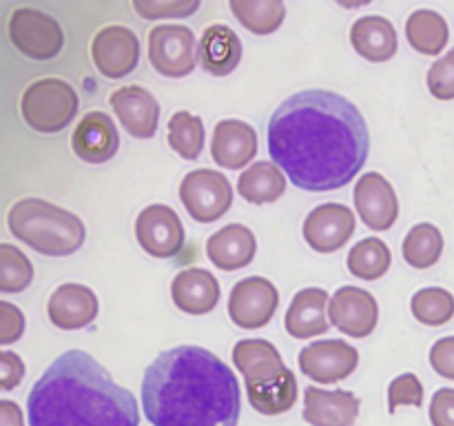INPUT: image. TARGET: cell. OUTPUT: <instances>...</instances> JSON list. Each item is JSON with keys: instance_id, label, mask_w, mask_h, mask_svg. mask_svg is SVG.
<instances>
[{"instance_id": "cell-18", "label": "cell", "mask_w": 454, "mask_h": 426, "mask_svg": "<svg viewBox=\"0 0 454 426\" xmlns=\"http://www.w3.org/2000/svg\"><path fill=\"white\" fill-rule=\"evenodd\" d=\"M98 297L84 284H60L47 302V315L53 327L62 331H78L98 318Z\"/></svg>"}, {"instance_id": "cell-32", "label": "cell", "mask_w": 454, "mask_h": 426, "mask_svg": "<svg viewBox=\"0 0 454 426\" xmlns=\"http://www.w3.org/2000/svg\"><path fill=\"white\" fill-rule=\"evenodd\" d=\"M443 235L430 222H419L406 233L402 244V256L412 269H430L442 260Z\"/></svg>"}, {"instance_id": "cell-20", "label": "cell", "mask_w": 454, "mask_h": 426, "mask_svg": "<svg viewBox=\"0 0 454 426\" xmlns=\"http://www.w3.org/2000/svg\"><path fill=\"white\" fill-rule=\"evenodd\" d=\"M257 155V133L244 120H220L213 129L211 158L222 169H244Z\"/></svg>"}, {"instance_id": "cell-21", "label": "cell", "mask_w": 454, "mask_h": 426, "mask_svg": "<svg viewBox=\"0 0 454 426\" xmlns=\"http://www.w3.org/2000/svg\"><path fill=\"white\" fill-rule=\"evenodd\" d=\"M328 296L324 288L309 287L295 293L291 300V306L284 318V327L291 337L297 340H309V337L324 335L331 328V320H328Z\"/></svg>"}, {"instance_id": "cell-38", "label": "cell", "mask_w": 454, "mask_h": 426, "mask_svg": "<svg viewBox=\"0 0 454 426\" xmlns=\"http://www.w3.org/2000/svg\"><path fill=\"white\" fill-rule=\"evenodd\" d=\"M428 89L437 100H454V47L428 69Z\"/></svg>"}, {"instance_id": "cell-19", "label": "cell", "mask_w": 454, "mask_h": 426, "mask_svg": "<svg viewBox=\"0 0 454 426\" xmlns=\"http://www.w3.org/2000/svg\"><path fill=\"white\" fill-rule=\"evenodd\" d=\"M362 399L353 390L304 389V420L310 426H355Z\"/></svg>"}, {"instance_id": "cell-3", "label": "cell", "mask_w": 454, "mask_h": 426, "mask_svg": "<svg viewBox=\"0 0 454 426\" xmlns=\"http://www.w3.org/2000/svg\"><path fill=\"white\" fill-rule=\"evenodd\" d=\"M29 426H140L131 390L84 351L58 355L27 395Z\"/></svg>"}, {"instance_id": "cell-37", "label": "cell", "mask_w": 454, "mask_h": 426, "mask_svg": "<svg viewBox=\"0 0 454 426\" xmlns=\"http://www.w3.org/2000/svg\"><path fill=\"white\" fill-rule=\"evenodd\" d=\"M424 404V384L415 373H403L395 377L388 386V411L395 413L399 406H421Z\"/></svg>"}, {"instance_id": "cell-42", "label": "cell", "mask_w": 454, "mask_h": 426, "mask_svg": "<svg viewBox=\"0 0 454 426\" xmlns=\"http://www.w3.org/2000/svg\"><path fill=\"white\" fill-rule=\"evenodd\" d=\"M22 377H25V362L12 351H3L0 353V386L3 390L16 389Z\"/></svg>"}, {"instance_id": "cell-39", "label": "cell", "mask_w": 454, "mask_h": 426, "mask_svg": "<svg viewBox=\"0 0 454 426\" xmlns=\"http://www.w3.org/2000/svg\"><path fill=\"white\" fill-rule=\"evenodd\" d=\"M25 333V315L12 302H0V344H12Z\"/></svg>"}, {"instance_id": "cell-23", "label": "cell", "mask_w": 454, "mask_h": 426, "mask_svg": "<svg viewBox=\"0 0 454 426\" xmlns=\"http://www.w3.org/2000/svg\"><path fill=\"white\" fill-rule=\"evenodd\" d=\"M257 253L255 233L247 225L222 226L207 240V256L222 271H239L253 262Z\"/></svg>"}, {"instance_id": "cell-6", "label": "cell", "mask_w": 454, "mask_h": 426, "mask_svg": "<svg viewBox=\"0 0 454 426\" xmlns=\"http://www.w3.org/2000/svg\"><path fill=\"white\" fill-rule=\"evenodd\" d=\"M7 38L20 56L35 62H47L60 56L65 47L62 27L51 13L35 7H16L7 18Z\"/></svg>"}, {"instance_id": "cell-15", "label": "cell", "mask_w": 454, "mask_h": 426, "mask_svg": "<svg viewBox=\"0 0 454 426\" xmlns=\"http://www.w3.org/2000/svg\"><path fill=\"white\" fill-rule=\"evenodd\" d=\"M109 105L114 114L118 115L120 124L133 138L149 140V138L155 136L162 109H160V102L155 100L149 89L140 87V84L118 87L111 91Z\"/></svg>"}, {"instance_id": "cell-43", "label": "cell", "mask_w": 454, "mask_h": 426, "mask_svg": "<svg viewBox=\"0 0 454 426\" xmlns=\"http://www.w3.org/2000/svg\"><path fill=\"white\" fill-rule=\"evenodd\" d=\"M0 426H25L20 406L12 399H0Z\"/></svg>"}, {"instance_id": "cell-28", "label": "cell", "mask_w": 454, "mask_h": 426, "mask_svg": "<svg viewBox=\"0 0 454 426\" xmlns=\"http://www.w3.org/2000/svg\"><path fill=\"white\" fill-rule=\"evenodd\" d=\"M406 38L415 51L424 56H437L450 40V27L442 13L433 9H417L406 22Z\"/></svg>"}, {"instance_id": "cell-17", "label": "cell", "mask_w": 454, "mask_h": 426, "mask_svg": "<svg viewBox=\"0 0 454 426\" xmlns=\"http://www.w3.org/2000/svg\"><path fill=\"white\" fill-rule=\"evenodd\" d=\"M71 149L82 162L105 164L120 149V133L105 111H89L71 133Z\"/></svg>"}, {"instance_id": "cell-12", "label": "cell", "mask_w": 454, "mask_h": 426, "mask_svg": "<svg viewBox=\"0 0 454 426\" xmlns=\"http://www.w3.org/2000/svg\"><path fill=\"white\" fill-rule=\"evenodd\" d=\"M359 367V351L346 340H317L300 353V368L306 377L319 384L346 380Z\"/></svg>"}, {"instance_id": "cell-7", "label": "cell", "mask_w": 454, "mask_h": 426, "mask_svg": "<svg viewBox=\"0 0 454 426\" xmlns=\"http://www.w3.org/2000/svg\"><path fill=\"white\" fill-rule=\"evenodd\" d=\"M149 62L164 78H186L200 62V43L186 25H158L149 31Z\"/></svg>"}, {"instance_id": "cell-8", "label": "cell", "mask_w": 454, "mask_h": 426, "mask_svg": "<svg viewBox=\"0 0 454 426\" xmlns=\"http://www.w3.org/2000/svg\"><path fill=\"white\" fill-rule=\"evenodd\" d=\"M180 200L186 213L200 225L220 220L233 204L231 180L213 169H195L180 182Z\"/></svg>"}, {"instance_id": "cell-2", "label": "cell", "mask_w": 454, "mask_h": 426, "mask_svg": "<svg viewBox=\"0 0 454 426\" xmlns=\"http://www.w3.org/2000/svg\"><path fill=\"white\" fill-rule=\"evenodd\" d=\"M142 411L151 426H238L242 390L224 359L202 346L182 344L146 367Z\"/></svg>"}, {"instance_id": "cell-1", "label": "cell", "mask_w": 454, "mask_h": 426, "mask_svg": "<svg viewBox=\"0 0 454 426\" xmlns=\"http://www.w3.org/2000/svg\"><path fill=\"white\" fill-rule=\"evenodd\" d=\"M270 160L304 191L341 189L364 169L371 133L362 111L341 93L306 89L288 96L266 127Z\"/></svg>"}, {"instance_id": "cell-11", "label": "cell", "mask_w": 454, "mask_h": 426, "mask_svg": "<svg viewBox=\"0 0 454 426\" xmlns=\"http://www.w3.org/2000/svg\"><path fill=\"white\" fill-rule=\"evenodd\" d=\"M279 306V291L262 275L244 278L231 288L229 315L239 328H262L273 320Z\"/></svg>"}, {"instance_id": "cell-40", "label": "cell", "mask_w": 454, "mask_h": 426, "mask_svg": "<svg viewBox=\"0 0 454 426\" xmlns=\"http://www.w3.org/2000/svg\"><path fill=\"white\" fill-rule=\"evenodd\" d=\"M430 364L434 373L448 380H454V335L439 337L430 349Z\"/></svg>"}, {"instance_id": "cell-4", "label": "cell", "mask_w": 454, "mask_h": 426, "mask_svg": "<svg viewBox=\"0 0 454 426\" xmlns=\"http://www.w3.org/2000/svg\"><path fill=\"white\" fill-rule=\"evenodd\" d=\"M7 226L13 238L49 257L74 256L87 240L84 222L75 213L43 198L13 202L7 213Z\"/></svg>"}, {"instance_id": "cell-35", "label": "cell", "mask_w": 454, "mask_h": 426, "mask_svg": "<svg viewBox=\"0 0 454 426\" xmlns=\"http://www.w3.org/2000/svg\"><path fill=\"white\" fill-rule=\"evenodd\" d=\"M34 282V264L13 244H0V291L20 293Z\"/></svg>"}, {"instance_id": "cell-16", "label": "cell", "mask_w": 454, "mask_h": 426, "mask_svg": "<svg viewBox=\"0 0 454 426\" xmlns=\"http://www.w3.org/2000/svg\"><path fill=\"white\" fill-rule=\"evenodd\" d=\"M355 209L364 225L372 231H388L399 217V198L395 186L381 173L371 171L355 185Z\"/></svg>"}, {"instance_id": "cell-36", "label": "cell", "mask_w": 454, "mask_h": 426, "mask_svg": "<svg viewBox=\"0 0 454 426\" xmlns=\"http://www.w3.org/2000/svg\"><path fill=\"white\" fill-rule=\"evenodd\" d=\"M200 0H133V12L146 20L160 18H189L200 9Z\"/></svg>"}, {"instance_id": "cell-26", "label": "cell", "mask_w": 454, "mask_h": 426, "mask_svg": "<svg viewBox=\"0 0 454 426\" xmlns=\"http://www.w3.org/2000/svg\"><path fill=\"white\" fill-rule=\"evenodd\" d=\"M242 60V40L231 27L211 25L200 38V62L211 75H229Z\"/></svg>"}, {"instance_id": "cell-5", "label": "cell", "mask_w": 454, "mask_h": 426, "mask_svg": "<svg viewBox=\"0 0 454 426\" xmlns=\"http://www.w3.org/2000/svg\"><path fill=\"white\" fill-rule=\"evenodd\" d=\"M80 98L67 80L40 78L25 89L20 98V115L35 133H60L75 118Z\"/></svg>"}, {"instance_id": "cell-13", "label": "cell", "mask_w": 454, "mask_h": 426, "mask_svg": "<svg viewBox=\"0 0 454 426\" xmlns=\"http://www.w3.org/2000/svg\"><path fill=\"white\" fill-rule=\"evenodd\" d=\"M357 229L353 209L340 202H326L315 207L306 216L301 233L309 247L317 253H335L344 248Z\"/></svg>"}, {"instance_id": "cell-30", "label": "cell", "mask_w": 454, "mask_h": 426, "mask_svg": "<svg viewBox=\"0 0 454 426\" xmlns=\"http://www.w3.org/2000/svg\"><path fill=\"white\" fill-rule=\"evenodd\" d=\"M239 25L255 36H269L282 27L286 7L279 0H229Z\"/></svg>"}, {"instance_id": "cell-25", "label": "cell", "mask_w": 454, "mask_h": 426, "mask_svg": "<svg viewBox=\"0 0 454 426\" xmlns=\"http://www.w3.org/2000/svg\"><path fill=\"white\" fill-rule=\"evenodd\" d=\"M350 44L364 60L386 62L399 49L397 29L384 16H364L350 27Z\"/></svg>"}, {"instance_id": "cell-22", "label": "cell", "mask_w": 454, "mask_h": 426, "mask_svg": "<svg viewBox=\"0 0 454 426\" xmlns=\"http://www.w3.org/2000/svg\"><path fill=\"white\" fill-rule=\"evenodd\" d=\"M222 296L215 275L200 266L180 271L171 282L173 304L189 315H207L217 306Z\"/></svg>"}, {"instance_id": "cell-33", "label": "cell", "mask_w": 454, "mask_h": 426, "mask_svg": "<svg viewBox=\"0 0 454 426\" xmlns=\"http://www.w3.org/2000/svg\"><path fill=\"white\" fill-rule=\"evenodd\" d=\"M204 122L191 111H177L168 120L167 142L182 160H198L204 149Z\"/></svg>"}, {"instance_id": "cell-29", "label": "cell", "mask_w": 454, "mask_h": 426, "mask_svg": "<svg viewBox=\"0 0 454 426\" xmlns=\"http://www.w3.org/2000/svg\"><path fill=\"white\" fill-rule=\"evenodd\" d=\"M248 402L255 408L260 415H282V413L291 411L297 402V395H300V389H297V377L291 368L282 373L275 380L266 382V384L257 386H247Z\"/></svg>"}, {"instance_id": "cell-9", "label": "cell", "mask_w": 454, "mask_h": 426, "mask_svg": "<svg viewBox=\"0 0 454 426\" xmlns=\"http://www.w3.org/2000/svg\"><path fill=\"white\" fill-rule=\"evenodd\" d=\"M136 238L149 256L168 260L184 247V225L168 204H149L136 217Z\"/></svg>"}, {"instance_id": "cell-27", "label": "cell", "mask_w": 454, "mask_h": 426, "mask_svg": "<svg viewBox=\"0 0 454 426\" xmlns=\"http://www.w3.org/2000/svg\"><path fill=\"white\" fill-rule=\"evenodd\" d=\"M286 191V176L273 160L253 162L238 180V193L251 204L278 202Z\"/></svg>"}, {"instance_id": "cell-31", "label": "cell", "mask_w": 454, "mask_h": 426, "mask_svg": "<svg viewBox=\"0 0 454 426\" xmlns=\"http://www.w3.org/2000/svg\"><path fill=\"white\" fill-rule=\"evenodd\" d=\"M346 266L355 278L372 282V280H380L388 273L390 266H393V253L384 240L364 238L348 251Z\"/></svg>"}, {"instance_id": "cell-41", "label": "cell", "mask_w": 454, "mask_h": 426, "mask_svg": "<svg viewBox=\"0 0 454 426\" xmlns=\"http://www.w3.org/2000/svg\"><path fill=\"white\" fill-rule=\"evenodd\" d=\"M430 422L433 426H454V389L434 390L430 399Z\"/></svg>"}, {"instance_id": "cell-14", "label": "cell", "mask_w": 454, "mask_h": 426, "mask_svg": "<svg viewBox=\"0 0 454 426\" xmlns=\"http://www.w3.org/2000/svg\"><path fill=\"white\" fill-rule=\"evenodd\" d=\"M328 320L348 337H368L380 322V304L366 288L341 287L328 302Z\"/></svg>"}, {"instance_id": "cell-34", "label": "cell", "mask_w": 454, "mask_h": 426, "mask_svg": "<svg viewBox=\"0 0 454 426\" xmlns=\"http://www.w3.org/2000/svg\"><path fill=\"white\" fill-rule=\"evenodd\" d=\"M411 311L426 327H443L454 318V296L442 287L419 288L412 296Z\"/></svg>"}, {"instance_id": "cell-10", "label": "cell", "mask_w": 454, "mask_h": 426, "mask_svg": "<svg viewBox=\"0 0 454 426\" xmlns=\"http://www.w3.org/2000/svg\"><path fill=\"white\" fill-rule=\"evenodd\" d=\"M91 60L105 78L118 80L133 74L140 62V40L124 25H106L93 36Z\"/></svg>"}, {"instance_id": "cell-24", "label": "cell", "mask_w": 454, "mask_h": 426, "mask_svg": "<svg viewBox=\"0 0 454 426\" xmlns=\"http://www.w3.org/2000/svg\"><path fill=\"white\" fill-rule=\"evenodd\" d=\"M233 364L247 380V386L266 384L286 371L282 355L278 346L269 340L251 337V340H239L233 346Z\"/></svg>"}]
</instances>
